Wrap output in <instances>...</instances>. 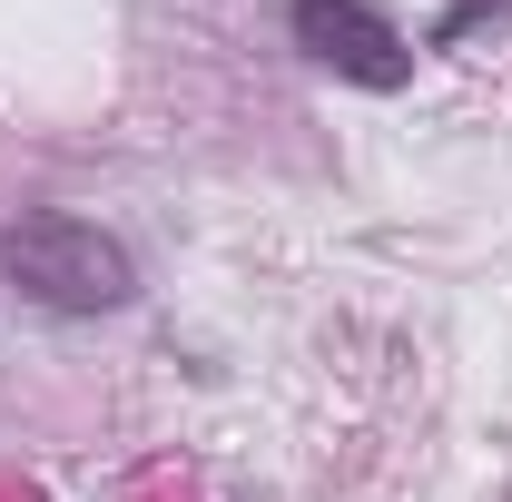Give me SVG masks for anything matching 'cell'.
Returning a JSON list of instances; mask_svg holds the SVG:
<instances>
[{
  "label": "cell",
  "instance_id": "1",
  "mask_svg": "<svg viewBox=\"0 0 512 502\" xmlns=\"http://www.w3.org/2000/svg\"><path fill=\"white\" fill-rule=\"evenodd\" d=\"M0 276L30 296V306L50 315H109L138 296V266L109 227H89V217H69V207H40V217H20V227H0Z\"/></svg>",
  "mask_w": 512,
  "mask_h": 502
},
{
  "label": "cell",
  "instance_id": "2",
  "mask_svg": "<svg viewBox=\"0 0 512 502\" xmlns=\"http://www.w3.org/2000/svg\"><path fill=\"white\" fill-rule=\"evenodd\" d=\"M286 30H296V50L316 69L355 79V89H404V79H414V40L384 20L375 0H296Z\"/></svg>",
  "mask_w": 512,
  "mask_h": 502
}]
</instances>
